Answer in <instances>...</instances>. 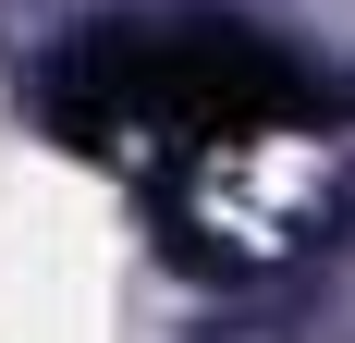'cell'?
I'll return each mask as SVG.
<instances>
[{
  "label": "cell",
  "mask_w": 355,
  "mask_h": 343,
  "mask_svg": "<svg viewBox=\"0 0 355 343\" xmlns=\"http://www.w3.org/2000/svg\"><path fill=\"white\" fill-rule=\"evenodd\" d=\"M49 86L73 123H220V135H245V123H319L331 110L319 74H294L282 49H257L233 25H110Z\"/></svg>",
  "instance_id": "cell-1"
}]
</instances>
